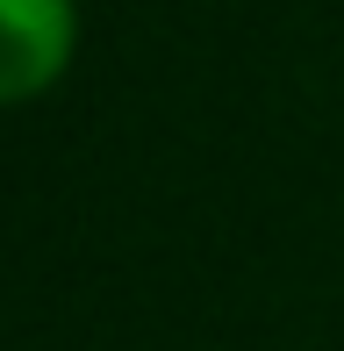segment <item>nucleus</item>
Segmentation results:
<instances>
[{"label":"nucleus","mask_w":344,"mask_h":351,"mask_svg":"<svg viewBox=\"0 0 344 351\" xmlns=\"http://www.w3.org/2000/svg\"><path fill=\"white\" fill-rule=\"evenodd\" d=\"M79 0H0V108H29L72 72Z\"/></svg>","instance_id":"f257e3e1"}]
</instances>
